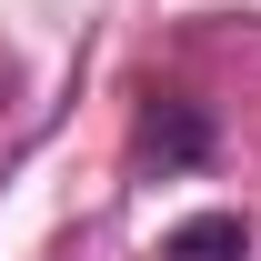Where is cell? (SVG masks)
<instances>
[{"mask_svg": "<svg viewBox=\"0 0 261 261\" xmlns=\"http://www.w3.org/2000/svg\"><path fill=\"white\" fill-rule=\"evenodd\" d=\"M161 261H241V221L231 211H201V221H181L161 241Z\"/></svg>", "mask_w": 261, "mask_h": 261, "instance_id": "7a4b0ae2", "label": "cell"}, {"mask_svg": "<svg viewBox=\"0 0 261 261\" xmlns=\"http://www.w3.org/2000/svg\"><path fill=\"white\" fill-rule=\"evenodd\" d=\"M130 151H141V161H161V171H191L201 151H211V121H201L181 91H151V100H141V130H130Z\"/></svg>", "mask_w": 261, "mask_h": 261, "instance_id": "6da1fadb", "label": "cell"}]
</instances>
